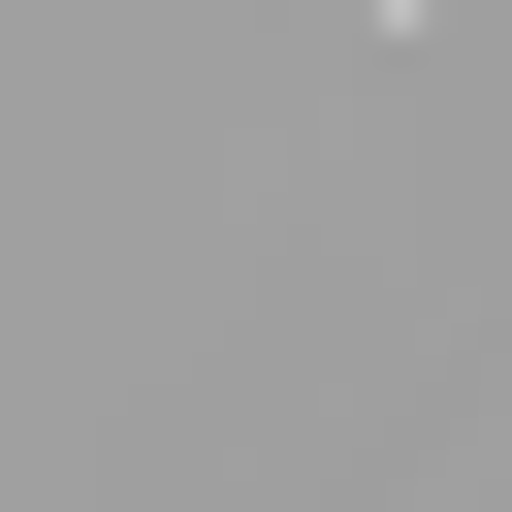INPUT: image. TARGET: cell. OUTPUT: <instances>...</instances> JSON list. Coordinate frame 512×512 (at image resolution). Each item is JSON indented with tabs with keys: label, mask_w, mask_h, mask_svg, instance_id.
Returning <instances> with one entry per match:
<instances>
[{
	"label": "cell",
	"mask_w": 512,
	"mask_h": 512,
	"mask_svg": "<svg viewBox=\"0 0 512 512\" xmlns=\"http://www.w3.org/2000/svg\"><path fill=\"white\" fill-rule=\"evenodd\" d=\"M352 32H416V0H352Z\"/></svg>",
	"instance_id": "6da1fadb"
}]
</instances>
